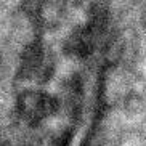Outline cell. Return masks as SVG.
I'll use <instances>...</instances> for the list:
<instances>
[{"label":"cell","mask_w":146,"mask_h":146,"mask_svg":"<svg viewBox=\"0 0 146 146\" xmlns=\"http://www.w3.org/2000/svg\"><path fill=\"white\" fill-rule=\"evenodd\" d=\"M58 58L50 43L35 37L18 55L15 80L26 87H43L55 77Z\"/></svg>","instance_id":"obj_1"},{"label":"cell","mask_w":146,"mask_h":146,"mask_svg":"<svg viewBox=\"0 0 146 146\" xmlns=\"http://www.w3.org/2000/svg\"><path fill=\"white\" fill-rule=\"evenodd\" d=\"M2 71H3V58L0 55V74H2Z\"/></svg>","instance_id":"obj_6"},{"label":"cell","mask_w":146,"mask_h":146,"mask_svg":"<svg viewBox=\"0 0 146 146\" xmlns=\"http://www.w3.org/2000/svg\"><path fill=\"white\" fill-rule=\"evenodd\" d=\"M18 146H60V135L50 127L26 129Z\"/></svg>","instance_id":"obj_4"},{"label":"cell","mask_w":146,"mask_h":146,"mask_svg":"<svg viewBox=\"0 0 146 146\" xmlns=\"http://www.w3.org/2000/svg\"><path fill=\"white\" fill-rule=\"evenodd\" d=\"M96 39V21L77 24L63 40V53L74 60H87L93 53Z\"/></svg>","instance_id":"obj_3"},{"label":"cell","mask_w":146,"mask_h":146,"mask_svg":"<svg viewBox=\"0 0 146 146\" xmlns=\"http://www.w3.org/2000/svg\"><path fill=\"white\" fill-rule=\"evenodd\" d=\"M63 103L58 95L45 90L43 87H23L15 95L13 111L16 119L26 129L45 127L48 120L61 111Z\"/></svg>","instance_id":"obj_2"},{"label":"cell","mask_w":146,"mask_h":146,"mask_svg":"<svg viewBox=\"0 0 146 146\" xmlns=\"http://www.w3.org/2000/svg\"><path fill=\"white\" fill-rule=\"evenodd\" d=\"M0 146H15V145H13V141H11L8 137L0 135Z\"/></svg>","instance_id":"obj_5"}]
</instances>
